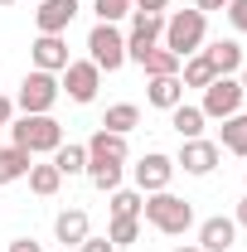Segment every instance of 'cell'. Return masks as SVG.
<instances>
[{
  "label": "cell",
  "instance_id": "20",
  "mask_svg": "<svg viewBox=\"0 0 247 252\" xmlns=\"http://www.w3.org/2000/svg\"><path fill=\"white\" fill-rule=\"evenodd\" d=\"M214 78H218V73H214V63L204 59V49H199V54H189V59L180 63V83H185V88H209Z\"/></svg>",
  "mask_w": 247,
  "mask_h": 252
},
{
  "label": "cell",
  "instance_id": "25",
  "mask_svg": "<svg viewBox=\"0 0 247 252\" xmlns=\"http://www.w3.org/2000/svg\"><path fill=\"white\" fill-rule=\"evenodd\" d=\"M83 175H88L93 189H102V194L122 189V165H112V160H88V170H83Z\"/></svg>",
  "mask_w": 247,
  "mask_h": 252
},
{
  "label": "cell",
  "instance_id": "14",
  "mask_svg": "<svg viewBox=\"0 0 247 252\" xmlns=\"http://www.w3.org/2000/svg\"><path fill=\"white\" fill-rule=\"evenodd\" d=\"M233 243H238V223H233V219L218 214V219L199 223V248H204V252H228Z\"/></svg>",
  "mask_w": 247,
  "mask_h": 252
},
{
  "label": "cell",
  "instance_id": "19",
  "mask_svg": "<svg viewBox=\"0 0 247 252\" xmlns=\"http://www.w3.org/2000/svg\"><path fill=\"white\" fill-rule=\"evenodd\" d=\"M30 165H34L30 151H20V146H5V151H0V185H15V180H25V175H30Z\"/></svg>",
  "mask_w": 247,
  "mask_h": 252
},
{
  "label": "cell",
  "instance_id": "16",
  "mask_svg": "<svg viewBox=\"0 0 247 252\" xmlns=\"http://www.w3.org/2000/svg\"><path fill=\"white\" fill-rule=\"evenodd\" d=\"M126 136H117V131H102L97 126V136L88 141V160H112V165H126Z\"/></svg>",
  "mask_w": 247,
  "mask_h": 252
},
{
  "label": "cell",
  "instance_id": "10",
  "mask_svg": "<svg viewBox=\"0 0 247 252\" xmlns=\"http://www.w3.org/2000/svg\"><path fill=\"white\" fill-rule=\"evenodd\" d=\"M223 151H218V141H204V136H194V141H180V156H175V170H185V175H214Z\"/></svg>",
  "mask_w": 247,
  "mask_h": 252
},
{
  "label": "cell",
  "instance_id": "23",
  "mask_svg": "<svg viewBox=\"0 0 247 252\" xmlns=\"http://www.w3.org/2000/svg\"><path fill=\"white\" fill-rule=\"evenodd\" d=\"M180 54H170V49H165V44H155L151 54H146V59H141V68H146V78H175V73H180Z\"/></svg>",
  "mask_w": 247,
  "mask_h": 252
},
{
  "label": "cell",
  "instance_id": "3",
  "mask_svg": "<svg viewBox=\"0 0 247 252\" xmlns=\"http://www.w3.org/2000/svg\"><path fill=\"white\" fill-rule=\"evenodd\" d=\"M10 146H20V151H30V156H54L63 146V126L54 122V112H44V117H20V122H10Z\"/></svg>",
  "mask_w": 247,
  "mask_h": 252
},
{
  "label": "cell",
  "instance_id": "24",
  "mask_svg": "<svg viewBox=\"0 0 247 252\" xmlns=\"http://www.w3.org/2000/svg\"><path fill=\"white\" fill-rule=\"evenodd\" d=\"M204 122H209V117H204L199 107H189V102H180V107L170 112V126L180 131V141H194V136H204Z\"/></svg>",
  "mask_w": 247,
  "mask_h": 252
},
{
  "label": "cell",
  "instance_id": "37",
  "mask_svg": "<svg viewBox=\"0 0 247 252\" xmlns=\"http://www.w3.org/2000/svg\"><path fill=\"white\" fill-rule=\"evenodd\" d=\"M175 252H204V248H199V243H180Z\"/></svg>",
  "mask_w": 247,
  "mask_h": 252
},
{
  "label": "cell",
  "instance_id": "35",
  "mask_svg": "<svg viewBox=\"0 0 247 252\" xmlns=\"http://www.w3.org/2000/svg\"><path fill=\"white\" fill-rule=\"evenodd\" d=\"M194 10H204V15H214V10H228V0H194Z\"/></svg>",
  "mask_w": 247,
  "mask_h": 252
},
{
  "label": "cell",
  "instance_id": "12",
  "mask_svg": "<svg viewBox=\"0 0 247 252\" xmlns=\"http://www.w3.org/2000/svg\"><path fill=\"white\" fill-rule=\"evenodd\" d=\"M73 20H78V0H44V5L34 10L39 34H68Z\"/></svg>",
  "mask_w": 247,
  "mask_h": 252
},
{
  "label": "cell",
  "instance_id": "21",
  "mask_svg": "<svg viewBox=\"0 0 247 252\" xmlns=\"http://www.w3.org/2000/svg\"><path fill=\"white\" fill-rule=\"evenodd\" d=\"M218 151H228V156H247V112H233V117L223 122V141H218Z\"/></svg>",
  "mask_w": 247,
  "mask_h": 252
},
{
  "label": "cell",
  "instance_id": "8",
  "mask_svg": "<svg viewBox=\"0 0 247 252\" xmlns=\"http://www.w3.org/2000/svg\"><path fill=\"white\" fill-rule=\"evenodd\" d=\"M165 39V15H141V10H131V34H126V59L141 63L151 54L155 44Z\"/></svg>",
  "mask_w": 247,
  "mask_h": 252
},
{
  "label": "cell",
  "instance_id": "6",
  "mask_svg": "<svg viewBox=\"0 0 247 252\" xmlns=\"http://www.w3.org/2000/svg\"><path fill=\"white\" fill-rule=\"evenodd\" d=\"M59 88L68 102H78V107H88V102H97V88H102V68H97L93 59H73L68 68H63Z\"/></svg>",
  "mask_w": 247,
  "mask_h": 252
},
{
  "label": "cell",
  "instance_id": "15",
  "mask_svg": "<svg viewBox=\"0 0 247 252\" xmlns=\"http://www.w3.org/2000/svg\"><path fill=\"white\" fill-rule=\"evenodd\" d=\"M88 233H93V223H88V209H63L59 219H54V238H59L63 248H78Z\"/></svg>",
  "mask_w": 247,
  "mask_h": 252
},
{
  "label": "cell",
  "instance_id": "39",
  "mask_svg": "<svg viewBox=\"0 0 247 252\" xmlns=\"http://www.w3.org/2000/svg\"><path fill=\"white\" fill-rule=\"evenodd\" d=\"M0 5H15V0H0Z\"/></svg>",
  "mask_w": 247,
  "mask_h": 252
},
{
  "label": "cell",
  "instance_id": "33",
  "mask_svg": "<svg viewBox=\"0 0 247 252\" xmlns=\"http://www.w3.org/2000/svg\"><path fill=\"white\" fill-rule=\"evenodd\" d=\"M10 122H15V102L0 93V126H10Z\"/></svg>",
  "mask_w": 247,
  "mask_h": 252
},
{
  "label": "cell",
  "instance_id": "1",
  "mask_svg": "<svg viewBox=\"0 0 247 252\" xmlns=\"http://www.w3.org/2000/svg\"><path fill=\"white\" fill-rule=\"evenodd\" d=\"M141 223H151L155 233H170V238H180L194 228V204L180 199V194H170V189H160V194H146V204H141Z\"/></svg>",
  "mask_w": 247,
  "mask_h": 252
},
{
  "label": "cell",
  "instance_id": "9",
  "mask_svg": "<svg viewBox=\"0 0 247 252\" xmlns=\"http://www.w3.org/2000/svg\"><path fill=\"white\" fill-rule=\"evenodd\" d=\"M131 180H136L141 194H160V189H170V180H175V160L151 151V156H141L136 165H131Z\"/></svg>",
  "mask_w": 247,
  "mask_h": 252
},
{
  "label": "cell",
  "instance_id": "5",
  "mask_svg": "<svg viewBox=\"0 0 247 252\" xmlns=\"http://www.w3.org/2000/svg\"><path fill=\"white\" fill-rule=\"evenodd\" d=\"M88 59H93L102 73H117L126 63V34L117 30V25H102V20H97L93 34H88Z\"/></svg>",
  "mask_w": 247,
  "mask_h": 252
},
{
  "label": "cell",
  "instance_id": "29",
  "mask_svg": "<svg viewBox=\"0 0 247 252\" xmlns=\"http://www.w3.org/2000/svg\"><path fill=\"white\" fill-rule=\"evenodd\" d=\"M97 20L102 25H122V20H131V0H93Z\"/></svg>",
  "mask_w": 247,
  "mask_h": 252
},
{
  "label": "cell",
  "instance_id": "7",
  "mask_svg": "<svg viewBox=\"0 0 247 252\" xmlns=\"http://www.w3.org/2000/svg\"><path fill=\"white\" fill-rule=\"evenodd\" d=\"M243 83L238 78H214L209 88H204V102H199V112L204 117H214V122H228L233 112H243Z\"/></svg>",
  "mask_w": 247,
  "mask_h": 252
},
{
  "label": "cell",
  "instance_id": "34",
  "mask_svg": "<svg viewBox=\"0 0 247 252\" xmlns=\"http://www.w3.org/2000/svg\"><path fill=\"white\" fill-rule=\"evenodd\" d=\"M10 252H44V248H39L34 238H15V243H10Z\"/></svg>",
  "mask_w": 247,
  "mask_h": 252
},
{
  "label": "cell",
  "instance_id": "32",
  "mask_svg": "<svg viewBox=\"0 0 247 252\" xmlns=\"http://www.w3.org/2000/svg\"><path fill=\"white\" fill-rule=\"evenodd\" d=\"M131 10H141V15H165L170 0H131Z\"/></svg>",
  "mask_w": 247,
  "mask_h": 252
},
{
  "label": "cell",
  "instance_id": "4",
  "mask_svg": "<svg viewBox=\"0 0 247 252\" xmlns=\"http://www.w3.org/2000/svg\"><path fill=\"white\" fill-rule=\"evenodd\" d=\"M59 97H63L59 73H39V68H34L30 78L20 83V97H15V107H20L25 117H44V112H54V107H59Z\"/></svg>",
  "mask_w": 247,
  "mask_h": 252
},
{
  "label": "cell",
  "instance_id": "38",
  "mask_svg": "<svg viewBox=\"0 0 247 252\" xmlns=\"http://www.w3.org/2000/svg\"><path fill=\"white\" fill-rule=\"evenodd\" d=\"M238 83H243V93H247V63H243V68H238Z\"/></svg>",
  "mask_w": 247,
  "mask_h": 252
},
{
  "label": "cell",
  "instance_id": "2",
  "mask_svg": "<svg viewBox=\"0 0 247 252\" xmlns=\"http://www.w3.org/2000/svg\"><path fill=\"white\" fill-rule=\"evenodd\" d=\"M204 39H209V15L204 10H175V15H165V49L170 54H180V59H189V54H199L204 49Z\"/></svg>",
  "mask_w": 247,
  "mask_h": 252
},
{
  "label": "cell",
  "instance_id": "30",
  "mask_svg": "<svg viewBox=\"0 0 247 252\" xmlns=\"http://www.w3.org/2000/svg\"><path fill=\"white\" fill-rule=\"evenodd\" d=\"M228 20L238 34H247V0H228Z\"/></svg>",
  "mask_w": 247,
  "mask_h": 252
},
{
  "label": "cell",
  "instance_id": "17",
  "mask_svg": "<svg viewBox=\"0 0 247 252\" xmlns=\"http://www.w3.org/2000/svg\"><path fill=\"white\" fill-rule=\"evenodd\" d=\"M146 102H151V107H160V112H175V107L185 102V83H180V73H175V78H151Z\"/></svg>",
  "mask_w": 247,
  "mask_h": 252
},
{
  "label": "cell",
  "instance_id": "13",
  "mask_svg": "<svg viewBox=\"0 0 247 252\" xmlns=\"http://www.w3.org/2000/svg\"><path fill=\"white\" fill-rule=\"evenodd\" d=\"M204 59L214 63V73L218 78H238V68H243V44H238V39H214V44H209V49H204Z\"/></svg>",
  "mask_w": 247,
  "mask_h": 252
},
{
  "label": "cell",
  "instance_id": "31",
  "mask_svg": "<svg viewBox=\"0 0 247 252\" xmlns=\"http://www.w3.org/2000/svg\"><path fill=\"white\" fill-rule=\"evenodd\" d=\"M78 252H117V248H112V238H93V233H88V238L78 243Z\"/></svg>",
  "mask_w": 247,
  "mask_h": 252
},
{
  "label": "cell",
  "instance_id": "26",
  "mask_svg": "<svg viewBox=\"0 0 247 252\" xmlns=\"http://www.w3.org/2000/svg\"><path fill=\"white\" fill-rule=\"evenodd\" d=\"M54 165H59L63 180H68V175H83V170H88V146H73V141L59 146V151H54Z\"/></svg>",
  "mask_w": 247,
  "mask_h": 252
},
{
  "label": "cell",
  "instance_id": "11",
  "mask_svg": "<svg viewBox=\"0 0 247 252\" xmlns=\"http://www.w3.org/2000/svg\"><path fill=\"white\" fill-rule=\"evenodd\" d=\"M34 68H39V73H63V68H68V39H63V34H39V39H34Z\"/></svg>",
  "mask_w": 247,
  "mask_h": 252
},
{
  "label": "cell",
  "instance_id": "27",
  "mask_svg": "<svg viewBox=\"0 0 247 252\" xmlns=\"http://www.w3.org/2000/svg\"><path fill=\"white\" fill-rule=\"evenodd\" d=\"M112 219H141V204H146V194L141 189H112Z\"/></svg>",
  "mask_w": 247,
  "mask_h": 252
},
{
  "label": "cell",
  "instance_id": "36",
  "mask_svg": "<svg viewBox=\"0 0 247 252\" xmlns=\"http://www.w3.org/2000/svg\"><path fill=\"white\" fill-rule=\"evenodd\" d=\"M233 223H238V228H247V194L238 199V209H233Z\"/></svg>",
  "mask_w": 247,
  "mask_h": 252
},
{
  "label": "cell",
  "instance_id": "28",
  "mask_svg": "<svg viewBox=\"0 0 247 252\" xmlns=\"http://www.w3.org/2000/svg\"><path fill=\"white\" fill-rule=\"evenodd\" d=\"M107 238H112V248H131V243L141 238V219H112Z\"/></svg>",
  "mask_w": 247,
  "mask_h": 252
},
{
  "label": "cell",
  "instance_id": "18",
  "mask_svg": "<svg viewBox=\"0 0 247 252\" xmlns=\"http://www.w3.org/2000/svg\"><path fill=\"white\" fill-rule=\"evenodd\" d=\"M136 126H141V107H136V102H117V107H107V112H102V131L131 136Z\"/></svg>",
  "mask_w": 247,
  "mask_h": 252
},
{
  "label": "cell",
  "instance_id": "22",
  "mask_svg": "<svg viewBox=\"0 0 247 252\" xmlns=\"http://www.w3.org/2000/svg\"><path fill=\"white\" fill-rule=\"evenodd\" d=\"M25 180H30V189L39 194V199H54V194L63 189V175H59V165H54V160H49V165H30V175H25Z\"/></svg>",
  "mask_w": 247,
  "mask_h": 252
}]
</instances>
